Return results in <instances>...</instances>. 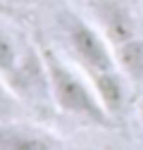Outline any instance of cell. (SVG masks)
Listing matches in <instances>:
<instances>
[{
    "label": "cell",
    "mask_w": 143,
    "mask_h": 150,
    "mask_svg": "<svg viewBox=\"0 0 143 150\" xmlns=\"http://www.w3.org/2000/svg\"><path fill=\"white\" fill-rule=\"evenodd\" d=\"M41 50H43V60L48 69L50 103L72 119L96 124V126L110 124L115 117L107 112V107L98 98L91 79L64 52L52 50V48H41Z\"/></svg>",
    "instance_id": "6da1fadb"
},
{
    "label": "cell",
    "mask_w": 143,
    "mask_h": 150,
    "mask_svg": "<svg viewBox=\"0 0 143 150\" xmlns=\"http://www.w3.org/2000/svg\"><path fill=\"white\" fill-rule=\"evenodd\" d=\"M55 31L62 45L60 52H64L88 79L117 69L115 50L91 17H84L72 7H60L55 14Z\"/></svg>",
    "instance_id": "7a4b0ae2"
},
{
    "label": "cell",
    "mask_w": 143,
    "mask_h": 150,
    "mask_svg": "<svg viewBox=\"0 0 143 150\" xmlns=\"http://www.w3.org/2000/svg\"><path fill=\"white\" fill-rule=\"evenodd\" d=\"M91 19L105 33L110 45L143 33V19L131 0H93Z\"/></svg>",
    "instance_id": "3957f363"
},
{
    "label": "cell",
    "mask_w": 143,
    "mask_h": 150,
    "mask_svg": "<svg viewBox=\"0 0 143 150\" xmlns=\"http://www.w3.org/2000/svg\"><path fill=\"white\" fill-rule=\"evenodd\" d=\"M62 145L64 138L45 126L10 117L0 119V150H55Z\"/></svg>",
    "instance_id": "277c9868"
},
{
    "label": "cell",
    "mask_w": 143,
    "mask_h": 150,
    "mask_svg": "<svg viewBox=\"0 0 143 150\" xmlns=\"http://www.w3.org/2000/svg\"><path fill=\"white\" fill-rule=\"evenodd\" d=\"M31 50H33V43L22 38L10 24L0 19V81L7 83Z\"/></svg>",
    "instance_id": "5b68a950"
},
{
    "label": "cell",
    "mask_w": 143,
    "mask_h": 150,
    "mask_svg": "<svg viewBox=\"0 0 143 150\" xmlns=\"http://www.w3.org/2000/svg\"><path fill=\"white\" fill-rule=\"evenodd\" d=\"M112 50L117 67L131 81V86H143V33L112 45Z\"/></svg>",
    "instance_id": "8992f818"
},
{
    "label": "cell",
    "mask_w": 143,
    "mask_h": 150,
    "mask_svg": "<svg viewBox=\"0 0 143 150\" xmlns=\"http://www.w3.org/2000/svg\"><path fill=\"white\" fill-rule=\"evenodd\" d=\"M136 115H138V122L143 124V96L138 98V105H136Z\"/></svg>",
    "instance_id": "52a82bcc"
},
{
    "label": "cell",
    "mask_w": 143,
    "mask_h": 150,
    "mask_svg": "<svg viewBox=\"0 0 143 150\" xmlns=\"http://www.w3.org/2000/svg\"><path fill=\"white\" fill-rule=\"evenodd\" d=\"M0 110H3V98H0ZM0 119H5V117H3V112H0Z\"/></svg>",
    "instance_id": "ba28073f"
}]
</instances>
